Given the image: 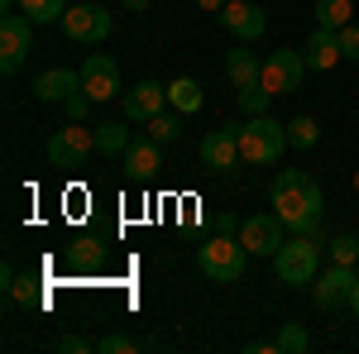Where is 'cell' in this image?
<instances>
[{
    "mask_svg": "<svg viewBox=\"0 0 359 354\" xmlns=\"http://www.w3.org/2000/svg\"><path fill=\"white\" fill-rule=\"evenodd\" d=\"M177 130H182V125H177V115H154V120H149V135L158 139V144H172V139H177Z\"/></svg>",
    "mask_w": 359,
    "mask_h": 354,
    "instance_id": "83f0119b",
    "label": "cell"
},
{
    "mask_svg": "<svg viewBox=\"0 0 359 354\" xmlns=\"http://www.w3.org/2000/svg\"><path fill=\"white\" fill-rule=\"evenodd\" d=\"M196 5H201V10H211V15H221V10L230 5V0H196Z\"/></svg>",
    "mask_w": 359,
    "mask_h": 354,
    "instance_id": "836d02e7",
    "label": "cell"
},
{
    "mask_svg": "<svg viewBox=\"0 0 359 354\" xmlns=\"http://www.w3.org/2000/svg\"><path fill=\"white\" fill-rule=\"evenodd\" d=\"M34 53V20L29 15H5L0 20V72L15 77Z\"/></svg>",
    "mask_w": 359,
    "mask_h": 354,
    "instance_id": "8992f818",
    "label": "cell"
},
{
    "mask_svg": "<svg viewBox=\"0 0 359 354\" xmlns=\"http://www.w3.org/2000/svg\"><path fill=\"white\" fill-rule=\"evenodd\" d=\"M168 106L177 110V115H196V110H201V82H196V77L168 82Z\"/></svg>",
    "mask_w": 359,
    "mask_h": 354,
    "instance_id": "d6986e66",
    "label": "cell"
},
{
    "mask_svg": "<svg viewBox=\"0 0 359 354\" xmlns=\"http://www.w3.org/2000/svg\"><path fill=\"white\" fill-rule=\"evenodd\" d=\"M287 149V125H278L273 115H249L240 125V158L254 168H269Z\"/></svg>",
    "mask_w": 359,
    "mask_h": 354,
    "instance_id": "7a4b0ae2",
    "label": "cell"
},
{
    "mask_svg": "<svg viewBox=\"0 0 359 354\" xmlns=\"http://www.w3.org/2000/svg\"><path fill=\"white\" fill-rule=\"evenodd\" d=\"M57 350H62V354H86V350H96V345L82 340V335H62V340H57Z\"/></svg>",
    "mask_w": 359,
    "mask_h": 354,
    "instance_id": "4dcf8cb0",
    "label": "cell"
},
{
    "mask_svg": "<svg viewBox=\"0 0 359 354\" xmlns=\"http://www.w3.org/2000/svg\"><path fill=\"white\" fill-rule=\"evenodd\" d=\"M91 130H96V154H125V149H130L125 120H101V125H91Z\"/></svg>",
    "mask_w": 359,
    "mask_h": 354,
    "instance_id": "44dd1931",
    "label": "cell"
},
{
    "mask_svg": "<svg viewBox=\"0 0 359 354\" xmlns=\"http://www.w3.org/2000/svg\"><path fill=\"white\" fill-rule=\"evenodd\" d=\"M0 10H15V0H0Z\"/></svg>",
    "mask_w": 359,
    "mask_h": 354,
    "instance_id": "8d00e7d4",
    "label": "cell"
},
{
    "mask_svg": "<svg viewBox=\"0 0 359 354\" xmlns=\"http://www.w3.org/2000/svg\"><path fill=\"white\" fill-rule=\"evenodd\" d=\"M225 77L235 82V91L240 86H254V82H264V62L240 43V48H230V57H225Z\"/></svg>",
    "mask_w": 359,
    "mask_h": 354,
    "instance_id": "ac0fdd59",
    "label": "cell"
},
{
    "mask_svg": "<svg viewBox=\"0 0 359 354\" xmlns=\"http://www.w3.org/2000/svg\"><path fill=\"white\" fill-rule=\"evenodd\" d=\"M355 191H359V168H355Z\"/></svg>",
    "mask_w": 359,
    "mask_h": 354,
    "instance_id": "74e56055",
    "label": "cell"
},
{
    "mask_svg": "<svg viewBox=\"0 0 359 354\" xmlns=\"http://www.w3.org/2000/svg\"><path fill=\"white\" fill-rule=\"evenodd\" d=\"M311 340H306V330L297 326V321H287V326L273 335V354H302Z\"/></svg>",
    "mask_w": 359,
    "mask_h": 354,
    "instance_id": "cb8c5ba5",
    "label": "cell"
},
{
    "mask_svg": "<svg viewBox=\"0 0 359 354\" xmlns=\"http://www.w3.org/2000/svg\"><path fill=\"white\" fill-rule=\"evenodd\" d=\"M321 240H311V235H292V240H283V249L273 254V273L278 282H287V287H311V278L321 273Z\"/></svg>",
    "mask_w": 359,
    "mask_h": 354,
    "instance_id": "3957f363",
    "label": "cell"
},
{
    "mask_svg": "<svg viewBox=\"0 0 359 354\" xmlns=\"http://www.w3.org/2000/svg\"><path fill=\"white\" fill-rule=\"evenodd\" d=\"M57 25H62V34H67L72 43H106L115 20L101 5H67V15H62Z\"/></svg>",
    "mask_w": 359,
    "mask_h": 354,
    "instance_id": "52a82bcc",
    "label": "cell"
},
{
    "mask_svg": "<svg viewBox=\"0 0 359 354\" xmlns=\"http://www.w3.org/2000/svg\"><path fill=\"white\" fill-rule=\"evenodd\" d=\"M302 72H306V57L297 48H278V53L264 57V86L273 96H292L302 86Z\"/></svg>",
    "mask_w": 359,
    "mask_h": 354,
    "instance_id": "9c48e42d",
    "label": "cell"
},
{
    "mask_svg": "<svg viewBox=\"0 0 359 354\" xmlns=\"http://www.w3.org/2000/svg\"><path fill=\"white\" fill-rule=\"evenodd\" d=\"M82 91L96 101V106H106V101H115V96H125V91H120V67H115L111 53H91L82 62Z\"/></svg>",
    "mask_w": 359,
    "mask_h": 354,
    "instance_id": "30bf717a",
    "label": "cell"
},
{
    "mask_svg": "<svg viewBox=\"0 0 359 354\" xmlns=\"http://www.w3.org/2000/svg\"><path fill=\"white\" fill-rule=\"evenodd\" d=\"M20 10H25L34 25H57L67 15V0H20Z\"/></svg>",
    "mask_w": 359,
    "mask_h": 354,
    "instance_id": "7402d4cb",
    "label": "cell"
},
{
    "mask_svg": "<svg viewBox=\"0 0 359 354\" xmlns=\"http://www.w3.org/2000/svg\"><path fill=\"white\" fill-rule=\"evenodd\" d=\"M96 350H101V354H139V350H144V340L115 330V335H101V340H96Z\"/></svg>",
    "mask_w": 359,
    "mask_h": 354,
    "instance_id": "4316f807",
    "label": "cell"
},
{
    "mask_svg": "<svg viewBox=\"0 0 359 354\" xmlns=\"http://www.w3.org/2000/svg\"><path fill=\"white\" fill-rule=\"evenodd\" d=\"M316 25L321 29H345L355 25V0H316Z\"/></svg>",
    "mask_w": 359,
    "mask_h": 354,
    "instance_id": "ffe728a7",
    "label": "cell"
},
{
    "mask_svg": "<svg viewBox=\"0 0 359 354\" xmlns=\"http://www.w3.org/2000/svg\"><path fill=\"white\" fill-rule=\"evenodd\" d=\"M168 106V86L154 82V77H144L139 86H130L125 96H120V110H125V120H135V125H149L154 115H163Z\"/></svg>",
    "mask_w": 359,
    "mask_h": 354,
    "instance_id": "7c38bea8",
    "label": "cell"
},
{
    "mask_svg": "<svg viewBox=\"0 0 359 354\" xmlns=\"http://www.w3.org/2000/svg\"><path fill=\"white\" fill-rule=\"evenodd\" d=\"M77 86H82V72H72V67H48V72L34 77V96L53 106V101H67Z\"/></svg>",
    "mask_w": 359,
    "mask_h": 354,
    "instance_id": "e0dca14e",
    "label": "cell"
},
{
    "mask_svg": "<svg viewBox=\"0 0 359 354\" xmlns=\"http://www.w3.org/2000/svg\"><path fill=\"white\" fill-rule=\"evenodd\" d=\"M350 311H355V321H359V278H355V292H350Z\"/></svg>",
    "mask_w": 359,
    "mask_h": 354,
    "instance_id": "e575fe53",
    "label": "cell"
},
{
    "mask_svg": "<svg viewBox=\"0 0 359 354\" xmlns=\"http://www.w3.org/2000/svg\"><path fill=\"white\" fill-rule=\"evenodd\" d=\"M316 139H321V125H316L311 115L287 120V144H292V149H316Z\"/></svg>",
    "mask_w": 359,
    "mask_h": 354,
    "instance_id": "603a6c76",
    "label": "cell"
},
{
    "mask_svg": "<svg viewBox=\"0 0 359 354\" xmlns=\"http://www.w3.org/2000/svg\"><path fill=\"white\" fill-rule=\"evenodd\" d=\"M335 39H340V53L350 57V62H359V25H345V29H335Z\"/></svg>",
    "mask_w": 359,
    "mask_h": 354,
    "instance_id": "f546056e",
    "label": "cell"
},
{
    "mask_svg": "<svg viewBox=\"0 0 359 354\" xmlns=\"http://www.w3.org/2000/svg\"><path fill=\"white\" fill-rule=\"evenodd\" d=\"M125 10H149V0H125Z\"/></svg>",
    "mask_w": 359,
    "mask_h": 354,
    "instance_id": "d590c367",
    "label": "cell"
},
{
    "mask_svg": "<svg viewBox=\"0 0 359 354\" xmlns=\"http://www.w3.org/2000/svg\"><path fill=\"white\" fill-rule=\"evenodd\" d=\"M302 57H306V67H311V72H331L335 62H340V39H335V29H311V34H306V43H302Z\"/></svg>",
    "mask_w": 359,
    "mask_h": 354,
    "instance_id": "2e32d148",
    "label": "cell"
},
{
    "mask_svg": "<svg viewBox=\"0 0 359 354\" xmlns=\"http://www.w3.org/2000/svg\"><path fill=\"white\" fill-rule=\"evenodd\" d=\"M10 297H15V301H25V306H29V301L39 297V292H34V282H29V278H15V287H10Z\"/></svg>",
    "mask_w": 359,
    "mask_h": 354,
    "instance_id": "1f68e13d",
    "label": "cell"
},
{
    "mask_svg": "<svg viewBox=\"0 0 359 354\" xmlns=\"http://www.w3.org/2000/svg\"><path fill=\"white\" fill-rule=\"evenodd\" d=\"M283 220L278 216H249L240 220V245L249 249V254H259V259H273L278 249H283Z\"/></svg>",
    "mask_w": 359,
    "mask_h": 354,
    "instance_id": "4fadbf2b",
    "label": "cell"
},
{
    "mask_svg": "<svg viewBox=\"0 0 359 354\" xmlns=\"http://www.w3.org/2000/svg\"><path fill=\"white\" fill-rule=\"evenodd\" d=\"M120 158H125V177H130V182H149V177H158V168H163V144L154 135L130 139V149H125Z\"/></svg>",
    "mask_w": 359,
    "mask_h": 354,
    "instance_id": "9a60e30c",
    "label": "cell"
},
{
    "mask_svg": "<svg viewBox=\"0 0 359 354\" xmlns=\"http://www.w3.org/2000/svg\"><path fill=\"white\" fill-rule=\"evenodd\" d=\"M91 106H96V101L86 96L82 86H77V91H72L67 101H62V110H67V120H86V115H91Z\"/></svg>",
    "mask_w": 359,
    "mask_h": 354,
    "instance_id": "f1b7e54d",
    "label": "cell"
},
{
    "mask_svg": "<svg viewBox=\"0 0 359 354\" xmlns=\"http://www.w3.org/2000/svg\"><path fill=\"white\" fill-rule=\"evenodd\" d=\"M48 163L53 168H86V158L96 154V130H86L82 120H67L62 130L48 135Z\"/></svg>",
    "mask_w": 359,
    "mask_h": 354,
    "instance_id": "5b68a950",
    "label": "cell"
},
{
    "mask_svg": "<svg viewBox=\"0 0 359 354\" xmlns=\"http://www.w3.org/2000/svg\"><path fill=\"white\" fill-rule=\"evenodd\" d=\"M196 154H201V163L211 168V172H230V168L240 163V125H221V130H206Z\"/></svg>",
    "mask_w": 359,
    "mask_h": 354,
    "instance_id": "8fae6325",
    "label": "cell"
},
{
    "mask_svg": "<svg viewBox=\"0 0 359 354\" xmlns=\"http://www.w3.org/2000/svg\"><path fill=\"white\" fill-rule=\"evenodd\" d=\"M269 101H273V91L264 82L240 86V110H245V115H269Z\"/></svg>",
    "mask_w": 359,
    "mask_h": 354,
    "instance_id": "d4e9b609",
    "label": "cell"
},
{
    "mask_svg": "<svg viewBox=\"0 0 359 354\" xmlns=\"http://www.w3.org/2000/svg\"><path fill=\"white\" fill-rule=\"evenodd\" d=\"M355 278L359 273L350 264H331L326 273H316L311 278V301L321 306V311H335V306H350V292H355Z\"/></svg>",
    "mask_w": 359,
    "mask_h": 354,
    "instance_id": "ba28073f",
    "label": "cell"
},
{
    "mask_svg": "<svg viewBox=\"0 0 359 354\" xmlns=\"http://www.w3.org/2000/svg\"><path fill=\"white\" fill-rule=\"evenodd\" d=\"M249 264V249L240 245V235H211L206 245H196V268L211 282H240Z\"/></svg>",
    "mask_w": 359,
    "mask_h": 354,
    "instance_id": "277c9868",
    "label": "cell"
},
{
    "mask_svg": "<svg viewBox=\"0 0 359 354\" xmlns=\"http://www.w3.org/2000/svg\"><path fill=\"white\" fill-rule=\"evenodd\" d=\"M269 201H273V216L292 230V235H311V240H331L326 225H321V211H326V191L316 187V177L302 172V168H283L269 187Z\"/></svg>",
    "mask_w": 359,
    "mask_h": 354,
    "instance_id": "6da1fadb",
    "label": "cell"
},
{
    "mask_svg": "<svg viewBox=\"0 0 359 354\" xmlns=\"http://www.w3.org/2000/svg\"><path fill=\"white\" fill-rule=\"evenodd\" d=\"M221 29L235 34L240 43H254V39L269 29V15H264L259 5H249V0H230V5L221 10Z\"/></svg>",
    "mask_w": 359,
    "mask_h": 354,
    "instance_id": "5bb4252c",
    "label": "cell"
},
{
    "mask_svg": "<svg viewBox=\"0 0 359 354\" xmlns=\"http://www.w3.org/2000/svg\"><path fill=\"white\" fill-rule=\"evenodd\" d=\"M326 249H331V264H350V268L359 264V235H331Z\"/></svg>",
    "mask_w": 359,
    "mask_h": 354,
    "instance_id": "484cf974",
    "label": "cell"
},
{
    "mask_svg": "<svg viewBox=\"0 0 359 354\" xmlns=\"http://www.w3.org/2000/svg\"><path fill=\"white\" fill-rule=\"evenodd\" d=\"M216 235H240V220L235 216H216Z\"/></svg>",
    "mask_w": 359,
    "mask_h": 354,
    "instance_id": "d6a6232c",
    "label": "cell"
}]
</instances>
